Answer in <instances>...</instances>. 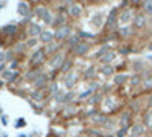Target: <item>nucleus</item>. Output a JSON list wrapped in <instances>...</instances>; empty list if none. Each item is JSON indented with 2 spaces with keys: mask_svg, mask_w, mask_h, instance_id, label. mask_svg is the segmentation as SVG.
Returning <instances> with one entry per match:
<instances>
[{
  "mask_svg": "<svg viewBox=\"0 0 152 137\" xmlns=\"http://www.w3.org/2000/svg\"><path fill=\"white\" fill-rule=\"evenodd\" d=\"M111 49H113V47H111L110 44H102V46H99V47H97V51L93 53V59L99 61V59L102 58V56H104L108 51H111Z\"/></svg>",
  "mask_w": 152,
  "mask_h": 137,
  "instance_id": "obj_30",
  "label": "nucleus"
},
{
  "mask_svg": "<svg viewBox=\"0 0 152 137\" xmlns=\"http://www.w3.org/2000/svg\"><path fill=\"white\" fill-rule=\"evenodd\" d=\"M3 76H5L6 81H12V79L17 76V73H15V72H5V73H3Z\"/></svg>",
  "mask_w": 152,
  "mask_h": 137,
  "instance_id": "obj_43",
  "label": "nucleus"
},
{
  "mask_svg": "<svg viewBox=\"0 0 152 137\" xmlns=\"http://www.w3.org/2000/svg\"><path fill=\"white\" fill-rule=\"evenodd\" d=\"M81 113V110H79V107L76 105V102L75 104H69V105H64V108H62V116L64 117H76Z\"/></svg>",
  "mask_w": 152,
  "mask_h": 137,
  "instance_id": "obj_18",
  "label": "nucleus"
},
{
  "mask_svg": "<svg viewBox=\"0 0 152 137\" xmlns=\"http://www.w3.org/2000/svg\"><path fill=\"white\" fill-rule=\"evenodd\" d=\"M73 69H75V59L67 56V59L64 61V64H62V66H61V69H59V73L62 75V76H64V75L70 73Z\"/></svg>",
  "mask_w": 152,
  "mask_h": 137,
  "instance_id": "obj_26",
  "label": "nucleus"
},
{
  "mask_svg": "<svg viewBox=\"0 0 152 137\" xmlns=\"http://www.w3.org/2000/svg\"><path fill=\"white\" fill-rule=\"evenodd\" d=\"M79 81H81V73L75 72V70H72L70 73L62 76V85L66 87V90H73Z\"/></svg>",
  "mask_w": 152,
  "mask_h": 137,
  "instance_id": "obj_7",
  "label": "nucleus"
},
{
  "mask_svg": "<svg viewBox=\"0 0 152 137\" xmlns=\"http://www.w3.org/2000/svg\"><path fill=\"white\" fill-rule=\"evenodd\" d=\"M84 117L90 122V127H96V128L102 130L105 127V123L110 120L111 116H107L105 113H102V111L97 110V108H91L88 113L84 114Z\"/></svg>",
  "mask_w": 152,
  "mask_h": 137,
  "instance_id": "obj_1",
  "label": "nucleus"
},
{
  "mask_svg": "<svg viewBox=\"0 0 152 137\" xmlns=\"http://www.w3.org/2000/svg\"><path fill=\"white\" fill-rule=\"evenodd\" d=\"M46 58H47V55H46L44 47H38V49H35V51H34V53H32V56L29 59V63H31L32 67H38L40 64L44 63Z\"/></svg>",
  "mask_w": 152,
  "mask_h": 137,
  "instance_id": "obj_13",
  "label": "nucleus"
},
{
  "mask_svg": "<svg viewBox=\"0 0 152 137\" xmlns=\"http://www.w3.org/2000/svg\"><path fill=\"white\" fill-rule=\"evenodd\" d=\"M128 110L132 114H142L146 110V97H132L128 104Z\"/></svg>",
  "mask_w": 152,
  "mask_h": 137,
  "instance_id": "obj_8",
  "label": "nucleus"
},
{
  "mask_svg": "<svg viewBox=\"0 0 152 137\" xmlns=\"http://www.w3.org/2000/svg\"><path fill=\"white\" fill-rule=\"evenodd\" d=\"M94 93H96V92H94V90H91L90 87H88L87 90H84L82 93H79V95H78V99H76V102H87L88 99H90Z\"/></svg>",
  "mask_w": 152,
  "mask_h": 137,
  "instance_id": "obj_33",
  "label": "nucleus"
},
{
  "mask_svg": "<svg viewBox=\"0 0 152 137\" xmlns=\"http://www.w3.org/2000/svg\"><path fill=\"white\" fill-rule=\"evenodd\" d=\"M90 52H91V43H88V41H81L72 51H69V53H72L73 58H84Z\"/></svg>",
  "mask_w": 152,
  "mask_h": 137,
  "instance_id": "obj_4",
  "label": "nucleus"
},
{
  "mask_svg": "<svg viewBox=\"0 0 152 137\" xmlns=\"http://www.w3.org/2000/svg\"><path fill=\"white\" fill-rule=\"evenodd\" d=\"M117 56H119L117 51H116V49H111V51H108L102 58L97 61V63H99V66H108V64H113L114 61L117 59Z\"/></svg>",
  "mask_w": 152,
  "mask_h": 137,
  "instance_id": "obj_17",
  "label": "nucleus"
},
{
  "mask_svg": "<svg viewBox=\"0 0 152 137\" xmlns=\"http://www.w3.org/2000/svg\"><path fill=\"white\" fill-rule=\"evenodd\" d=\"M49 87H50V89H49V92H50V96H52V97H55V96H56V95L59 93L58 84H56V82H53V84H50Z\"/></svg>",
  "mask_w": 152,
  "mask_h": 137,
  "instance_id": "obj_40",
  "label": "nucleus"
},
{
  "mask_svg": "<svg viewBox=\"0 0 152 137\" xmlns=\"http://www.w3.org/2000/svg\"><path fill=\"white\" fill-rule=\"evenodd\" d=\"M66 59H67V52H66V51H61V52H58V53H55V55H52V56H49L47 66L52 69V70H55V72H59L61 66L64 64Z\"/></svg>",
  "mask_w": 152,
  "mask_h": 137,
  "instance_id": "obj_5",
  "label": "nucleus"
},
{
  "mask_svg": "<svg viewBox=\"0 0 152 137\" xmlns=\"http://www.w3.org/2000/svg\"><path fill=\"white\" fill-rule=\"evenodd\" d=\"M99 66V64H97ZM99 75H102L104 78H113L116 75V66L108 64V66H99Z\"/></svg>",
  "mask_w": 152,
  "mask_h": 137,
  "instance_id": "obj_23",
  "label": "nucleus"
},
{
  "mask_svg": "<svg viewBox=\"0 0 152 137\" xmlns=\"http://www.w3.org/2000/svg\"><path fill=\"white\" fill-rule=\"evenodd\" d=\"M148 51H152V41L148 43Z\"/></svg>",
  "mask_w": 152,
  "mask_h": 137,
  "instance_id": "obj_48",
  "label": "nucleus"
},
{
  "mask_svg": "<svg viewBox=\"0 0 152 137\" xmlns=\"http://www.w3.org/2000/svg\"><path fill=\"white\" fill-rule=\"evenodd\" d=\"M76 31L73 29V26L69 23V24H66V26H62V28H58V29H55L53 31V34H55V41H58V43H62L64 44L70 37L75 34Z\"/></svg>",
  "mask_w": 152,
  "mask_h": 137,
  "instance_id": "obj_3",
  "label": "nucleus"
},
{
  "mask_svg": "<svg viewBox=\"0 0 152 137\" xmlns=\"http://www.w3.org/2000/svg\"><path fill=\"white\" fill-rule=\"evenodd\" d=\"M128 82H129V75L125 72H119L113 76V85H116V87H123Z\"/></svg>",
  "mask_w": 152,
  "mask_h": 137,
  "instance_id": "obj_19",
  "label": "nucleus"
},
{
  "mask_svg": "<svg viewBox=\"0 0 152 137\" xmlns=\"http://www.w3.org/2000/svg\"><path fill=\"white\" fill-rule=\"evenodd\" d=\"M129 136V128H117L114 133V137H128Z\"/></svg>",
  "mask_w": 152,
  "mask_h": 137,
  "instance_id": "obj_39",
  "label": "nucleus"
},
{
  "mask_svg": "<svg viewBox=\"0 0 152 137\" xmlns=\"http://www.w3.org/2000/svg\"><path fill=\"white\" fill-rule=\"evenodd\" d=\"M119 14H120V8L114 6L107 15V23H105V32L108 34H116V31L119 29Z\"/></svg>",
  "mask_w": 152,
  "mask_h": 137,
  "instance_id": "obj_2",
  "label": "nucleus"
},
{
  "mask_svg": "<svg viewBox=\"0 0 152 137\" xmlns=\"http://www.w3.org/2000/svg\"><path fill=\"white\" fill-rule=\"evenodd\" d=\"M132 113L129 110H126V111H122V113L119 114L117 117V127L119 128H129L132 125Z\"/></svg>",
  "mask_w": 152,
  "mask_h": 137,
  "instance_id": "obj_14",
  "label": "nucleus"
},
{
  "mask_svg": "<svg viewBox=\"0 0 152 137\" xmlns=\"http://www.w3.org/2000/svg\"><path fill=\"white\" fill-rule=\"evenodd\" d=\"M134 34H135V29L132 28V24H128V26H119V29L116 31V37L120 38V40L131 38Z\"/></svg>",
  "mask_w": 152,
  "mask_h": 137,
  "instance_id": "obj_16",
  "label": "nucleus"
},
{
  "mask_svg": "<svg viewBox=\"0 0 152 137\" xmlns=\"http://www.w3.org/2000/svg\"><path fill=\"white\" fill-rule=\"evenodd\" d=\"M128 137H134V136H128Z\"/></svg>",
  "mask_w": 152,
  "mask_h": 137,
  "instance_id": "obj_52",
  "label": "nucleus"
},
{
  "mask_svg": "<svg viewBox=\"0 0 152 137\" xmlns=\"http://www.w3.org/2000/svg\"><path fill=\"white\" fill-rule=\"evenodd\" d=\"M142 81H143L142 75L132 73V75H129V82H128V84L132 87V89H137V87H142Z\"/></svg>",
  "mask_w": 152,
  "mask_h": 137,
  "instance_id": "obj_32",
  "label": "nucleus"
},
{
  "mask_svg": "<svg viewBox=\"0 0 152 137\" xmlns=\"http://www.w3.org/2000/svg\"><path fill=\"white\" fill-rule=\"evenodd\" d=\"M3 59H5V53L0 51V63H3Z\"/></svg>",
  "mask_w": 152,
  "mask_h": 137,
  "instance_id": "obj_47",
  "label": "nucleus"
},
{
  "mask_svg": "<svg viewBox=\"0 0 152 137\" xmlns=\"http://www.w3.org/2000/svg\"><path fill=\"white\" fill-rule=\"evenodd\" d=\"M49 11H50V9H49V8H46V6H38V8L35 9V14H37V17H40V18L43 20Z\"/></svg>",
  "mask_w": 152,
  "mask_h": 137,
  "instance_id": "obj_38",
  "label": "nucleus"
},
{
  "mask_svg": "<svg viewBox=\"0 0 152 137\" xmlns=\"http://www.w3.org/2000/svg\"><path fill=\"white\" fill-rule=\"evenodd\" d=\"M73 137H87V136H84V134H78V136H73Z\"/></svg>",
  "mask_w": 152,
  "mask_h": 137,
  "instance_id": "obj_49",
  "label": "nucleus"
},
{
  "mask_svg": "<svg viewBox=\"0 0 152 137\" xmlns=\"http://www.w3.org/2000/svg\"><path fill=\"white\" fill-rule=\"evenodd\" d=\"M76 99H78V95L75 93V90H66L64 97H62V105H69V104H75Z\"/></svg>",
  "mask_w": 152,
  "mask_h": 137,
  "instance_id": "obj_27",
  "label": "nucleus"
},
{
  "mask_svg": "<svg viewBox=\"0 0 152 137\" xmlns=\"http://www.w3.org/2000/svg\"><path fill=\"white\" fill-rule=\"evenodd\" d=\"M97 137H108V134H102V136H97Z\"/></svg>",
  "mask_w": 152,
  "mask_h": 137,
  "instance_id": "obj_50",
  "label": "nucleus"
},
{
  "mask_svg": "<svg viewBox=\"0 0 152 137\" xmlns=\"http://www.w3.org/2000/svg\"><path fill=\"white\" fill-rule=\"evenodd\" d=\"M131 52H134V51H132V47H131L129 44H122V46L119 47V51H117L119 55H129Z\"/></svg>",
  "mask_w": 152,
  "mask_h": 137,
  "instance_id": "obj_37",
  "label": "nucleus"
},
{
  "mask_svg": "<svg viewBox=\"0 0 152 137\" xmlns=\"http://www.w3.org/2000/svg\"><path fill=\"white\" fill-rule=\"evenodd\" d=\"M97 78H99V66H96V64H90L85 70H82V73H81V79L88 81V82L96 81Z\"/></svg>",
  "mask_w": 152,
  "mask_h": 137,
  "instance_id": "obj_12",
  "label": "nucleus"
},
{
  "mask_svg": "<svg viewBox=\"0 0 152 137\" xmlns=\"http://www.w3.org/2000/svg\"><path fill=\"white\" fill-rule=\"evenodd\" d=\"M69 17L66 15V14H56V17H55V21H53V24L52 26L55 28V29H58V28H62V26H66V24H69V20H67Z\"/></svg>",
  "mask_w": 152,
  "mask_h": 137,
  "instance_id": "obj_29",
  "label": "nucleus"
},
{
  "mask_svg": "<svg viewBox=\"0 0 152 137\" xmlns=\"http://www.w3.org/2000/svg\"><path fill=\"white\" fill-rule=\"evenodd\" d=\"M146 108L152 110V93H149V95L146 96Z\"/></svg>",
  "mask_w": 152,
  "mask_h": 137,
  "instance_id": "obj_45",
  "label": "nucleus"
},
{
  "mask_svg": "<svg viewBox=\"0 0 152 137\" xmlns=\"http://www.w3.org/2000/svg\"><path fill=\"white\" fill-rule=\"evenodd\" d=\"M146 69H148V63H145L143 59H134V61H131V70H132V73L142 75Z\"/></svg>",
  "mask_w": 152,
  "mask_h": 137,
  "instance_id": "obj_22",
  "label": "nucleus"
},
{
  "mask_svg": "<svg viewBox=\"0 0 152 137\" xmlns=\"http://www.w3.org/2000/svg\"><path fill=\"white\" fill-rule=\"evenodd\" d=\"M142 92L145 93H152V73L148 75V76H143V81H142Z\"/></svg>",
  "mask_w": 152,
  "mask_h": 137,
  "instance_id": "obj_28",
  "label": "nucleus"
},
{
  "mask_svg": "<svg viewBox=\"0 0 152 137\" xmlns=\"http://www.w3.org/2000/svg\"><path fill=\"white\" fill-rule=\"evenodd\" d=\"M140 122L146 127L148 131H152V110L146 108L143 113L140 114Z\"/></svg>",
  "mask_w": 152,
  "mask_h": 137,
  "instance_id": "obj_20",
  "label": "nucleus"
},
{
  "mask_svg": "<svg viewBox=\"0 0 152 137\" xmlns=\"http://www.w3.org/2000/svg\"><path fill=\"white\" fill-rule=\"evenodd\" d=\"M38 40H40V43H43L44 46H47V44H50V43L55 41V34H53V31L44 29V31L40 34V37H38Z\"/></svg>",
  "mask_w": 152,
  "mask_h": 137,
  "instance_id": "obj_21",
  "label": "nucleus"
},
{
  "mask_svg": "<svg viewBox=\"0 0 152 137\" xmlns=\"http://www.w3.org/2000/svg\"><path fill=\"white\" fill-rule=\"evenodd\" d=\"M148 59H149V61H152V55H148Z\"/></svg>",
  "mask_w": 152,
  "mask_h": 137,
  "instance_id": "obj_51",
  "label": "nucleus"
},
{
  "mask_svg": "<svg viewBox=\"0 0 152 137\" xmlns=\"http://www.w3.org/2000/svg\"><path fill=\"white\" fill-rule=\"evenodd\" d=\"M17 127H24V120H23V119H18V123H17Z\"/></svg>",
  "mask_w": 152,
  "mask_h": 137,
  "instance_id": "obj_46",
  "label": "nucleus"
},
{
  "mask_svg": "<svg viewBox=\"0 0 152 137\" xmlns=\"http://www.w3.org/2000/svg\"><path fill=\"white\" fill-rule=\"evenodd\" d=\"M62 43H58V41H53V43H50V44H47V46H44V51H46V55L47 56H52V55H55V53H58V52H61L62 51Z\"/></svg>",
  "mask_w": 152,
  "mask_h": 137,
  "instance_id": "obj_24",
  "label": "nucleus"
},
{
  "mask_svg": "<svg viewBox=\"0 0 152 137\" xmlns=\"http://www.w3.org/2000/svg\"><path fill=\"white\" fill-rule=\"evenodd\" d=\"M135 12L131 6L122 9L120 8V14H119V26H128V24H132L134 17H135Z\"/></svg>",
  "mask_w": 152,
  "mask_h": 137,
  "instance_id": "obj_6",
  "label": "nucleus"
},
{
  "mask_svg": "<svg viewBox=\"0 0 152 137\" xmlns=\"http://www.w3.org/2000/svg\"><path fill=\"white\" fill-rule=\"evenodd\" d=\"M67 17L70 18H81L84 15V5L82 3H76V2H69L67 5Z\"/></svg>",
  "mask_w": 152,
  "mask_h": 137,
  "instance_id": "obj_11",
  "label": "nucleus"
},
{
  "mask_svg": "<svg viewBox=\"0 0 152 137\" xmlns=\"http://www.w3.org/2000/svg\"><path fill=\"white\" fill-rule=\"evenodd\" d=\"M43 31H44L43 26H40V24H37V23H31L28 26V35L31 37V38H38Z\"/></svg>",
  "mask_w": 152,
  "mask_h": 137,
  "instance_id": "obj_25",
  "label": "nucleus"
},
{
  "mask_svg": "<svg viewBox=\"0 0 152 137\" xmlns=\"http://www.w3.org/2000/svg\"><path fill=\"white\" fill-rule=\"evenodd\" d=\"M149 24V17L142 11H137L135 12V17H134V21H132V28L137 31H145Z\"/></svg>",
  "mask_w": 152,
  "mask_h": 137,
  "instance_id": "obj_9",
  "label": "nucleus"
},
{
  "mask_svg": "<svg viewBox=\"0 0 152 137\" xmlns=\"http://www.w3.org/2000/svg\"><path fill=\"white\" fill-rule=\"evenodd\" d=\"M32 97L35 99L37 102H40V101H43V99H44V93H43L41 90H37V92L32 93Z\"/></svg>",
  "mask_w": 152,
  "mask_h": 137,
  "instance_id": "obj_41",
  "label": "nucleus"
},
{
  "mask_svg": "<svg viewBox=\"0 0 152 137\" xmlns=\"http://www.w3.org/2000/svg\"><path fill=\"white\" fill-rule=\"evenodd\" d=\"M3 32L5 34H15L17 32V26L15 24H8V26L3 28Z\"/></svg>",
  "mask_w": 152,
  "mask_h": 137,
  "instance_id": "obj_42",
  "label": "nucleus"
},
{
  "mask_svg": "<svg viewBox=\"0 0 152 137\" xmlns=\"http://www.w3.org/2000/svg\"><path fill=\"white\" fill-rule=\"evenodd\" d=\"M76 34H78V37L81 38V41H88L90 43L93 38H96V34L93 32H85V31H76Z\"/></svg>",
  "mask_w": 152,
  "mask_h": 137,
  "instance_id": "obj_34",
  "label": "nucleus"
},
{
  "mask_svg": "<svg viewBox=\"0 0 152 137\" xmlns=\"http://www.w3.org/2000/svg\"><path fill=\"white\" fill-rule=\"evenodd\" d=\"M140 8H142V12H145L148 17H152V0H145V2H142Z\"/></svg>",
  "mask_w": 152,
  "mask_h": 137,
  "instance_id": "obj_36",
  "label": "nucleus"
},
{
  "mask_svg": "<svg viewBox=\"0 0 152 137\" xmlns=\"http://www.w3.org/2000/svg\"><path fill=\"white\" fill-rule=\"evenodd\" d=\"M34 84H35V87H37L38 90H43L44 87L49 84V76H47L46 73H41L40 76H38V78L34 81Z\"/></svg>",
  "mask_w": 152,
  "mask_h": 137,
  "instance_id": "obj_31",
  "label": "nucleus"
},
{
  "mask_svg": "<svg viewBox=\"0 0 152 137\" xmlns=\"http://www.w3.org/2000/svg\"><path fill=\"white\" fill-rule=\"evenodd\" d=\"M149 131L146 130V127L142 122H134L129 127V136H134V137H146Z\"/></svg>",
  "mask_w": 152,
  "mask_h": 137,
  "instance_id": "obj_15",
  "label": "nucleus"
},
{
  "mask_svg": "<svg viewBox=\"0 0 152 137\" xmlns=\"http://www.w3.org/2000/svg\"><path fill=\"white\" fill-rule=\"evenodd\" d=\"M78 43H81V38L78 37V34L75 32V34H73V35L70 37V38H69V40H67V41L64 43V44H66V47L69 49V51H72V49H73V47H75L76 44H78Z\"/></svg>",
  "mask_w": 152,
  "mask_h": 137,
  "instance_id": "obj_35",
  "label": "nucleus"
},
{
  "mask_svg": "<svg viewBox=\"0 0 152 137\" xmlns=\"http://www.w3.org/2000/svg\"><path fill=\"white\" fill-rule=\"evenodd\" d=\"M38 43H40V40H38V38H31V40L26 41V46H28V49H31V47H35Z\"/></svg>",
  "mask_w": 152,
  "mask_h": 137,
  "instance_id": "obj_44",
  "label": "nucleus"
},
{
  "mask_svg": "<svg viewBox=\"0 0 152 137\" xmlns=\"http://www.w3.org/2000/svg\"><path fill=\"white\" fill-rule=\"evenodd\" d=\"M107 15H108V14H105L104 11H96V12H93L91 17H90L91 26H93L94 29H102V28H105Z\"/></svg>",
  "mask_w": 152,
  "mask_h": 137,
  "instance_id": "obj_10",
  "label": "nucleus"
}]
</instances>
